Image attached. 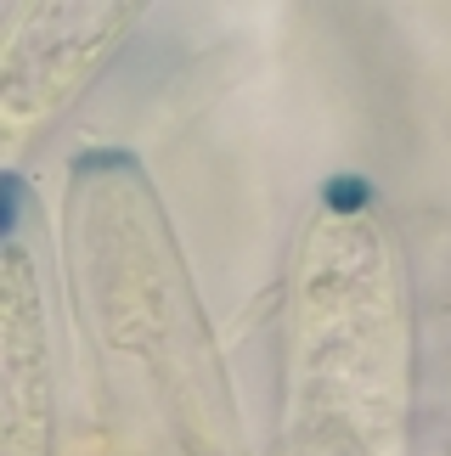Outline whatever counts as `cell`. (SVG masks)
<instances>
[{"label":"cell","mask_w":451,"mask_h":456,"mask_svg":"<svg viewBox=\"0 0 451 456\" xmlns=\"http://www.w3.org/2000/svg\"><path fill=\"white\" fill-rule=\"evenodd\" d=\"M23 208H29V186L17 175H0V237H12L23 225Z\"/></svg>","instance_id":"obj_3"},{"label":"cell","mask_w":451,"mask_h":456,"mask_svg":"<svg viewBox=\"0 0 451 456\" xmlns=\"http://www.w3.org/2000/svg\"><path fill=\"white\" fill-rule=\"evenodd\" d=\"M322 198H327V208H333V215H356V208L373 203V181H367V175H333Z\"/></svg>","instance_id":"obj_1"},{"label":"cell","mask_w":451,"mask_h":456,"mask_svg":"<svg viewBox=\"0 0 451 456\" xmlns=\"http://www.w3.org/2000/svg\"><path fill=\"white\" fill-rule=\"evenodd\" d=\"M74 175H135V152H119V147L79 152L74 158Z\"/></svg>","instance_id":"obj_2"}]
</instances>
